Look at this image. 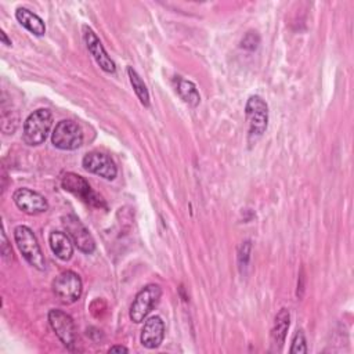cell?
I'll use <instances>...</instances> for the list:
<instances>
[{
	"label": "cell",
	"instance_id": "cell-11",
	"mask_svg": "<svg viewBox=\"0 0 354 354\" xmlns=\"http://www.w3.org/2000/svg\"><path fill=\"white\" fill-rule=\"evenodd\" d=\"M12 199L19 210L30 216L44 213L48 209L46 198L30 188H18L14 192Z\"/></svg>",
	"mask_w": 354,
	"mask_h": 354
},
{
	"label": "cell",
	"instance_id": "cell-23",
	"mask_svg": "<svg viewBox=\"0 0 354 354\" xmlns=\"http://www.w3.org/2000/svg\"><path fill=\"white\" fill-rule=\"evenodd\" d=\"M0 37H1V41H3V44H6V46H11V40L7 37V35H6V32H0Z\"/></svg>",
	"mask_w": 354,
	"mask_h": 354
},
{
	"label": "cell",
	"instance_id": "cell-21",
	"mask_svg": "<svg viewBox=\"0 0 354 354\" xmlns=\"http://www.w3.org/2000/svg\"><path fill=\"white\" fill-rule=\"evenodd\" d=\"M1 254L4 259H12V250H11V246L8 245V241H7V236H6V232L1 231Z\"/></svg>",
	"mask_w": 354,
	"mask_h": 354
},
{
	"label": "cell",
	"instance_id": "cell-2",
	"mask_svg": "<svg viewBox=\"0 0 354 354\" xmlns=\"http://www.w3.org/2000/svg\"><path fill=\"white\" fill-rule=\"evenodd\" d=\"M14 239L17 242L19 252L30 266H33L37 270L46 268V260L41 253L40 245L37 242L36 235L29 227L18 225L14 230Z\"/></svg>",
	"mask_w": 354,
	"mask_h": 354
},
{
	"label": "cell",
	"instance_id": "cell-14",
	"mask_svg": "<svg viewBox=\"0 0 354 354\" xmlns=\"http://www.w3.org/2000/svg\"><path fill=\"white\" fill-rule=\"evenodd\" d=\"M48 243L53 253L62 261L71 260L73 254V242L68 234L62 231H53L48 236Z\"/></svg>",
	"mask_w": 354,
	"mask_h": 354
},
{
	"label": "cell",
	"instance_id": "cell-7",
	"mask_svg": "<svg viewBox=\"0 0 354 354\" xmlns=\"http://www.w3.org/2000/svg\"><path fill=\"white\" fill-rule=\"evenodd\" d=\"M61 185L65 191L73 194L75 196L80 198L86 203H90L97 207H105L104 199L97 192L93 191L90 184L82 176L71 171L65 173L61 178Z\"/></svg>",
	"mask_w": 354,
	"mask_h": 354
},
{
	"label": "cell",
	"instance_id": "cell-15",
	"mask_svg": "<svg viewBox=\"0 0 354 354\" xmlns=\"http://www.w3.org/2000/svg\"><path fill=\"white\" fill-rule=\"evenodd\" d=\"M15 18L30 33H33L36 36H41L46 33V25L43 22V19L37 14L32 12L30 10H28L25 7H18L15 11Z\"/></svg>",
	"mask_w": 354,
	"mask_h": 354
},
{
	"label": "cell",
	"instance_id": "cell-10",
	"mask_svg": "<svg viewBox=\"0 0 354 354\" xmlns=\"http://www.w3.org/2000/svg\"><path fill=\"white\" fill-rule=\"evenodd\" d=\"M82 165L88 173L97 174L105 180H113L118 174V169L112 158L100 151H91L86 153Z\"/></svg>",
	"mask_w": 354,
	"mask_h": 354
},
{
	"label": "cell",
	"instance_id": "cell-4",
	"mask_svg": "<svg viewBox=\"0 0 354 354\" xmlns=\"http://www.w3.org/2000/svg\"><path fill=\"white\" fill-rule=\"evenodd\" d=\"M162 296V289L156 283H149L144 286L134 297L130 306V319L136 324L142 322L147 315L153 310V307L159 303Z\"/></svg>",
	"mask_w": 354,
	"mask_h": 354
},
{
	"label": "cell",
	"instance_id": "cell-9",
	"mask_svg": "<svg viewBox=\"0 0 354 354\" xmlns=\"http://www.w3.org/2000/svg\"><path fill=\"white\" fill-rule=\"evenodd\" d=\"M48 322L62 344L69 350H73V346L76 344V328L72 317L62 310L54 308L48 313Z\"/></svg>",
	"mask_w": 354,
	"mask_h": 354
},
{
	"label": "cell",
	"instance_id": "cell-13",
	"mask_svg": "<svg viewBox=\"0 0 354 354\" xmlns=\"http://www.w3.org/2000/svg\"><path fill=\"white\" fill-rule=\"evenodd\" d=\"M165 337V322L159 315H152L145 319L141 329V344L147 348H156Z\"/></svg>",
	"mask_w": 354,
	"mask_h": 354
},
{
	"label": "cell",
	"instance_id": "cell-1",
	"mask_svg": "<svg viewBox=\"0 0 354 354\" xmlns=\"http://www.w3.org/2000/svg\"><path fill=\"white\" fill-rule=\"evenodd\" d=\"M53 126V115L48 109L33 111L24 123L22 138L30 147L40 145L46 141Z\"/></svg>",
	"mask_w": 354,
	"mask_h": 354
},
{
	"label": "cell",
	"instance_id": "cell-3",
	"mask_svg": "<svg viewBox=\"0 0 354 354\" xmlns=\"http://www.w3.org/2000/svg\"><path fill=\"white\" fill-rule=\"evenodd\" d=\"M245 113L249 124V138L256 141L267 129L268 106L260 95H250L245 105Z\"/></svg>",
	"mask_w": 354,
	"mask_h": 354
},
{
	"label": "cell",
	"instance_id": "cell-6",
	"mask_svg": "<svg viewBox=\"0 0 354 354\" xmlns=\"http://www.w3.org/2000/svg\"><path fill=\"white\" fill-rule=\"evenodd\" d=\"M53 290L61 303L72 304L79 300L83 290V283L75 271L66 270L54 279Z\"/></svg>",
	"mask_w": 354,
	"mask_h": 354
},
{
	"label": "cell",
	"instance_id": "cell-12",
	"mask_svg": "<svg viewBox=\"0 0 354 354\" xmlns=\"http://www.w3.org/2000/svg\"><path fill=\"white\" fill-rule=\"evenodd\" d=\"M83 30V39L86 41V46L90 51V54L93 55V58L95 59V62L100 65V68L102 71H105L106 73H113L116 71V65L115 62L111 59V57L108 55V53L105 51L102 43L100 41V39L97 37V35L94 33V30L88 26V25H83L82 28Z\"/></svg>",
	"mask_w": 354,
	"mask_h": 354
},
{
	"label": "cell",
	"instance_id": "cell-5",
	"mask_svg": "<svg viewBox=\"0 0 354 354\" xmlns=\"http://www.w3.org/2000/svg\"><path fill=\"white\" fill-rule=\"evenodd\" d=\"M51 142L62 151L77 149L83 142V131L76 122L69 119L61 120L51 133Z\"/></svg>",
	"mask_w": 354,
	"mask_h": 354
},
{
	"label": "cell",
	"instance_id": "cell-17",
	"mask_svg": "<svg viewBox=\"0 0 354 354\" xmlns=\"http://www.w3.org/2000/svg\"><path fill=\"white\" fill-rule=\"evenodd\" d=\"M176 91L178 93L181 100L191 106H196L201 102V95L196 90V86L192 82L185 80L180 76H177L176 79Z\"/></svg>",
	"mask_w": 354,
	"mask_h": 354
},
{
	"label": "cell",
	"instance_id": "cell-20",
	"mask_svg": "<svg viewBox=\"0 0 354 354\" xmlns=\"http://www.w3.org/2000/svg\"><path fill=\"white\" fill-rule=\"evenodd\" d=\"M260 43V37L256 32H248L242 39V47L246 50H256Z\"/></svg>",
	"mask_w": 354,
	"mask_h": 354
},
{
	"label": "cell",
	"instance_id": "cell-16",
	"mask_svg": "<svg viewBox=\"0 0 354 354\" xmlns=\"http://www.w3.org/2000/svg\"><path fill=\"white\" fill-rule=\"evenodd\" d=\"M290 325V314L288 308H281L278 311V314L275 315V321H274V326L271 329V339L272 343L275 344V347L278 350H281L282 344L285 343V337H286V332L289 329Z\"/></svg>",
	"mask_w": 354,
	"mask_h": 354
},
{
	"label": "cell",
	"instance_id": "cell-22",
	"mask_svg": "<svg viewBox=\"0 0 354 354\" xmlns=\"http://www.w3.org/2000/svg\"><path fill=\"white\" fill-rule=\"evenodd\" d=\"M108 351L109 353H127L129 350L124 346H112Z\"/></svg>",
	"mask_w": 354,
	"mask_h": 354
},
{
	"label": "cell",
	"instance_id": "cell-19",
	"mask_svg": "<svg viewBox=\"0 0 354 354\" xmlns=\"http://www.w3.org/2000/svg\"><path fill=\"white\" fill-rule=\"evenodd\" d=\"M290 353L292 354H295V353L306 354L307 353V342H306V335H304L303 329L297 330L296 335L293 336L292 346H290Z\"/></svg>",
	"mask_w": 354,
	"mask_h": 354
},
{
	"label": "cell",
	"instance_id": "cell-18",
	"mask_svg": "<svg viewBox=\"0 0 354 354\" xmlns=\"http://www.w3.org/2000/svg\"><path fill=\"white\" fill-rule=\"evenodd\" d=\"M127 75H129V79H130V83L134 88V93L137 94L140 102L144 105V106H149V93H148V88L145 86V83L142 82V79L140 77V75L131 68L129 66L127 68Z\"/></svg>",
	"mask_w": 354,
	"mask_h": 354
},
{
	"label": "cell",
	"instance_id": "cell-8",
	"mask_svg": "<svg viewBox=\"0 0 354 354\" xmlns=\"http://www.w3.org/2000/svg\"><path fill=\"white\" fill-rule=\"evenodd\" d=\"M62 225L75 243V246L83 252V253H93L95 249V242L90 234V231L86 228V225L73 214H68L62 217Z\"/></svg>",
	"mask_w": 354,
	"mask_h": 354
}]
</instances>
